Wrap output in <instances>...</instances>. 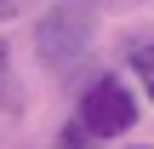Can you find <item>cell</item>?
Wrapping results in <instances>:
<instances>
[{
	"instance_id": "cell-1",
	"label": "cell",
	"mask_w": 154,
	"mask_h": 149,
	"mask_svg": "<svg viewBox=\"0 0 154 149\" xmlns=\"http://www.w3.org/2000/svg\"><path fill=\"white\" fill-rule=\"evenodd\" d=\"M91 23H97V0H57V6L46 11V23L34 29L40 63L63 75V69H69V63L86 52V40H91Z\"/></svg>"
},
{
	"instance_id": "cell-2",
	"label": "cell",
	"mask_w": 154,
	"mask_h": 149,
	"mask_svg": "<svg viewBox=\"0 0 154 149\" xmlns=\"http://www.w3.org/2000/svg\"><path fill=\"white\" fill-rule=\"evenodd\" d=\"M80 121H86L97 138H126V132L137 126V98H131V86L114 80V75L91 80V92L80 98Z\"/></svg>"
},
{
	"instance_id": "cell-3",
	"label": "cell",
	"mask_w": 154,
	"mask_h": 149,
	"mask_svg": "<svg viewBox=\"0 0 154 149\" xmlns=\"http://www.w3.org/2000/svg\"><path fill=\"white\" fill-rule=\"evenodd\" d=\"M126 63L137 69V80H143V92L154 98V34H149V40H137V46H131V57H126Z\"/></svg>"
},
{
	"instance_id": "cell-4",
	"label": "cell",
	"mask_w": 154,
	"mask_h": 149,
	"mask_svg": "<svg viewBox=\"0 0 154 149\" xmlns=\"http://www.w3.org/2000/svg\"><path fill=\"white\" fill-rule=\"evenodd\" d=\"M91 138H97V132H91L86 121H74V126H63V132H57V149H91Z\"/></svg>"
},
{
	"instance_id": "cell-5",
	"label": "cell",
	"mask_w": 154,
	"mask_h": 149,
	"mask_svg": "<svg viewBox=\"0 0 154 149\" xmlns=\"http://www.w3.org/2000/svg\"><path fill=\"white\" fill-rule=\"evenodd\" d=\"M0 75H6V46H0Z\"/></svg>"
}]
</instances>
